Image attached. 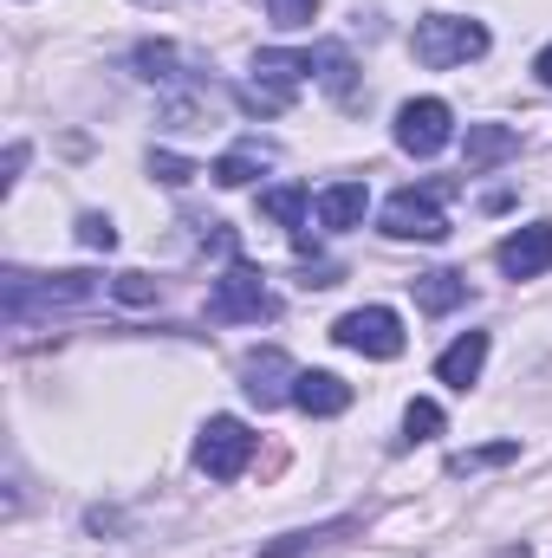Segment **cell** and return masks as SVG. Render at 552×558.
I'll return each mask as SVG.
<instances>
[{
	"mask_svg": "<svg viewBox=\"0 0 552 558\" xmlns=\"http://www.w3.org/2000/svg\"><path fill=\"white\" fill-rule=\"evenodd\" d=\"M435 435H442V403L416 397L410 410H404V448H416V441H435Z\"/></svg>",
	"mask_w": 552,
	"mask_h": 558,
	"instance_id": "44dd1931",
	"label": "cell"
},
{
	"mask_svg": "<svg viewBox=\"0 0 552 558\" xmlns=\"http://www.w3.org/2000/svg\"><path fill=\"white\" fill-rule=\"evenodd\" d=\"M292 384H299V371H292V357L267 344V351H248L241 357V390L261 403V410H274V403H292Z\"/></svg>",
	"mask_w": 552,
	"mask_h": 558,
	"instance_id": "9c48e42d",
	"label": "cell"
},
{
	"mask_svg": "<svg viewBox=\"0 0 552 558\" xmlns=\"http://www.w3.org/2000/svg\"><path fill=\"white\" fill-rule=\"evenodd\" d=\"M494 267H501L507 279H540V274H552V221L514 228V234L494 247Z\"/></svg>",
	"mask_w": 552,
	"mask_h": 558,
	"instance_id": "30bf717a",
	"label": "cell"
},
{
	"mask_svg": "<svg viewBox=\"0 0 552 558\" xmlns=\"http://www.w3.org/2000/svg\"><path fill=\"white\" fill-rule=\"evenodd\" d=\"M481 364H488V331H461V338L435 357V377H442L448 390H475Z\"/></svg>",
	"mask_w": 552,
	"mask_h": 558,
	"instance_id": "7c38bea8",
	"label": "cell"
},
{
	"mask_svg": "<svg viewBox=\"0 0 552 558\" xmlns=\"http://www.w3.org/2000/svg\"><path fill=\"white\" fill-rule=\"evenodd\" d=\"M305 78H312V52H254V85H241V105L254 118H279Z\"/></svg>",
	"mask_w": 552,
	"mask_h": 558,
	"instance_id": "3957f363",
	"label": "cell"
},
{
	"mask_svg": "<svg viewBox=\"0 0 552 558\" xmlns=\"http://www.w3.org/2000/svg\"><path fill=\"white\" fill-rule=\"evenodd\" d=\"M410 286H416V305H422V312H435V318H442V312H455V305L468 299V279H461V274H422V279H410Z\"/></svg>",
	"mask_w": 552,
	"mask_h": 558,
	"instance_id": "ac0fdd59",
	"label": "cell"
},
{
	"mask_svg": "<svg viewBox=\"0 0 552 558\" xmlns=\"http://www.w3.org/2000/svg\"><path fill=\"white\" fill-rule=\"evenodd\" d=\"M105 292L98 274H52V279H33V274H0V312L13 325H26L33 312H52V305H92Z\"/></svg>",
	"mask_w": 552,
	"mask_h": 558,
	"instance_id": "6da1fadb",
	"label": "cell"
},
{
	"mask_svg": "<svg viewBox=\"0 0 552 558\" xmlns=\"http://www.w3.org/2000/svg\"><path fill=\"white\" fill-rule=\"evenodd\" d=\"M267 13H274V26H286V33H299V26H312L319 0H267Z\"/></svg>",
	"mask_w": 552,
	"mask_h": 558,
	"instance_id": "cb8c5ba5",
	"label": "cell"
},
{
	"mask_svg": "<svg viewBox=\"0 0 552 558\" xmlns=\"http://www.w3.org/2000/svg\"><path fill=\"white\" fill-rule=\"evenodd\" d=\"M0 169H7V175H0V182H7V189H13V182H20V169H26V143H13V149H7V162H0Z\"/></svg>",
	"mask_w": 552,
	"mask_h": 558,
	"instance_id": "4316f807",
	"label": "cell"
},
{
	"mask_svg": "<svg viewBox=\"0 0 552 558\" xmlns=\"http://www.w3.org/2000/svg\"><path fill=\"white\" fill-rule=\"evenodd\" d=\"M533 72H540V85H552V46H540V59H533Z\"/></svg>",
	"mask_w": 552,
	"mask_h": 558,
	"instance_id": "83f0119b",
	"label": "cell"
},
{
	"mask_svg": "<svg viewBox=\"0 0 552 558\" xmlns=\"http://www.w3.org/2000/svg\"><path fill=\"white\" fill-rule=\"evenodd\" d=\"M261 215H267V221H279V228H292V234H299V221L312 215V195H305L299 182H279V189H267V195H261Z\"/></svg>",
	"mask_w": 552,
	"mask_h": 558,
	"instance_id": "d6986e66",
	"label": "cell"
},
{
	"mask_svg": "<svg viewBox=\"0 0 552 558\" xmlns=\"http://www.w3.org/2000/svg\"><path fill=\"white\" fill-rule=\"evenodd\" d=\"M118 299H124V305H149V299H156L149 274H118Z\"/></svg>",
	"mask_w": 552,
	"mask_h": 558,
	"instance_id": "484cf974",
	"label": "cell"
},
{
	"mask_svg": "<svg viewBox=\"0 0 552 558\" xmlns=\"http://www.w3.org/2000/svg\"><path fill=\"white\" fill-rule=\"evenodd\" d=\"M248 461H254V428L241 416H208L202 422V441H195V468L208 474V481H235V474H248Z\"/></svg>",
	"mask_w": 552,
	"mask_h": 558,
	"instance_id": "5b68a950",
	"label": "cell"
},
{
	"mask_svg": "<svg viewBox=\"0 0 552 558\" xmlns=\"http://www.w3.org/2000/svg\"><path fill=\"white\" fill-rule=\"evenodd\" d=\"M345 533H358V520L345 513V520H325V526H299V533H279V539H267L254 558H305L319 553V546H338Z\"/></svg>",
	"mask_w": 552,
	"mask_h": 558,
	"instance_id": "9a60e30c",
	"label": "cell"
},
{
	"mask_svg": "<svg viewBox=\"0 0 552 558\" xmlns=\"http://www.w3.org/2000/svg\"><path fill=\"white\" fill-rule=\"evenodd\" d=\"M292 403H299L305 416H345V410H351V384L332 377V371H299Z\"/></svg>",
	"mask_w": 552,
	"mask_h": 558,
	"instance_id": "4fadbf2b",
	"label": "cell"
},
{
	"mask_svg": "<svg viewBox=\"0 0 552 558\" xmlns=\"http://www.w3.org/2000/svg\"><path fill=\"white\" fill-rule=\"evenodd\" d=\"M267 162H274V143L241 137L235 149H221V156H215V169H208V175H215L221 189H248V182H254V175H261Z\"/></svg>",
	"mask_w": 552,
	"mask_h": 558,
	"instance_id": "5bb4252c",
	"label": "cell"
},
{
	"mask_svg": "<svg viewBox=\"0 0 552 558\" xmlns=\"http://www.w3.org/2000/svg\"><path fill=\"white\" fill-rule=\"evenodd\" d=\"M520 137L507 131V124H468V175H481V169H494L501 156H514Z\"/></svg>",
	"mask_w": 552,
	"mask_h": 558,
	"instance_id": "2e32d148",
	"label": "cell"
},
{
	"mask_svg": "<svg viewBox=\"0 0 552 558\" xmlns=\"http://www.w3.org/2000/svg\"><path fill=\"white\" fill-rule=\"evenodd\" d=\"M332 338L358 357H404V318L391 305H358L332 325Z\"/></svg>",
	"mask_w": 552,
	"mask_h": 558,
	"instance_id": "8992f818",
	"label": "cell"
},
{
	"mask_svg": "<svg viewBox=\"0 0 552 558\" xmlns=\"http://www.w3.org/2000/svg\"><path fill=\"white\" fill-rule=\"evenodd\" d=\"M149 175L169 182V189H182V182H195V162L189 156H169V149H149Z\"/></svg>",
	"mask_w": 552,
	"mask_h": 558,
	"instance_id": "7402d4cb",
	"label": "cell"
},
{
	"mask_svg": "<svg viewBox=\"0 0 552 558\" xmlns=\"http://www.w3.org/2000/svg\"><path fill=\"white\" fill-rule=\"evenodd\" d=\"M274 312L279 305H274V292H267V279L248 260H235L228 274L215 279V292H208V318H221V325H261Z\"/></svg>",
	"mask_w": 552,
	"mask_h": 558,
	"instance_id": "277c9868",
	"label": "cell"
},
{
	"mask_svg": "<svg viewBox=\"0 0 552 558\" xmlns=\"http://www.w3.org/2000/svg\"><path fill=\"white\" fill-rule=\"evenodd\" d=\"M507 461H520V441H488V448H468V454H455V461H448V474H481V468H507Z\"/></svg>",
	"mask_w": 552,
	"mask_h": 558,
	"instance_id": "ffe728a7",
	"label": "cell"
},
{
	"mask_svg": "<svg viewBox=\"0 0 552 558\" xmlns=\"http://www.w3.org/2000/svg\"><path fill=\"white\" fill-rule=\"evenodd\" d=\"M410 46L429 72H448V65H468V59L488 52V26L481 20H461V13H429V20H416Z\"/></svg>",
	"mask_w": 552,
	"mask_h": 558,
	"instance_id": "7a4b0ae2",
	"label": "cell"
},
{
	"mask_svg": "<svg viewBox=\"0 0 552 558\" xmlns=\"http://www.w3.org/2000/svg\"><path fill=\"white\" fill-rule=\"evenodd\" d=\"M312 78H319L338 105H351V92H358V85H351V52H345V46H312Z\"/></svg>",
	"mask_w": 552,
	"mask_h": 558,
	"instance_id": "e0dca14e",
	"label": "cell"
},
{
	"mask_svg": "<svg viewBox=\"0 0 552 558\" xmlns=\"http://www.w3.org/2000/svg\"><path fill=\"white\" fill-rule=\"evenodd\" d=\"M442 189H397L391 202H384V234L391 241H442L448 234V215H442V202H435Z\"/></svg>",
	"mask_w": 552,
	"mask_h": 558,
	"instance_id": "52a82bcc",
	"label": "cell"
},
{
	"mask_svg": "<svg viewBox=\"0 0 552 558\" xmlns=\"http://www.w3.org/2000/svg\"><path fill=\"white\" fill-rule=\"evenodd\" d=\"M364 208H371L364 182H332V189H319V195H312V215H319V228H332V234L358 228V221H364Z\"/></svg>",
	"mask_w": 552,
	"mask_h": 558,
	"instance_id": "8fae6325",
	"label": "cell"
},
{
	"mask_svg": "<svg viewBox=\"0 0 552 558\" xmlns=\"http://www.w3.org/2000/svg\"><path fill=\"white\" fill-rule=\"evenodd\" d=\"M79 241H85V247H98V254H111V247H118L111 215H79Z\"/></svg>",
	"mask_w": 552,
	"mask_h": 558,
	"instance_id": "d4e9b609",
	"label": "cell"
},
{
	"mask_svg": "<svg viewBox=\"0 0 552 558\" xmlns=\"http://www.w3.org/2000/svg\"><path fill=\"white\" fill-rule=\"evenodd\" d=\"M137 72L143 78H176V46H137Z\"/></svg>",
	"mask_w": 552,
	"mask_h": 558,
	"instance_id": "603a6c76",
	"label": "cell"
},
{
	"mask_svg": "<svg viewBox=\"0 0 552 558\" xmlns=\"http://www.w3.org/2000/svg\"><path fill=\"white\" fill-rule=\"evenodd\" d=\"M448 137H455V111L442 98H410L397 111V149L404 156H442Z\"/></svg>",
	"mask_w": 552,
	"mask_h": 558,
	"instance_id": "ba28073f",
	"label": "cell"
}]
</instances>
